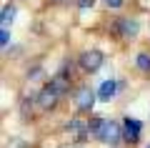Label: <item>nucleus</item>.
I'll return each instance as SVG.
<instances>
[{"label":"nucleus","mask_w":150,"mask_h":148,"mask_svg":"<svg viewBox=\"0 0 150 148\" xmlns=\"http://www.w3.org/2000/svg\"><path fill=\"white\" fill-rule=\"evenodd\" d=\"M13 20H15V8L5 5V8H3V13H0V25H3V28H10Z\"/></svg>","instance_id":"obj_8"},{"label":"nucleus","mask_w":150,"mask_h":148,"mask_svg":"<svg viewBox=\"0 0 150 148\" xmlns=\"http://www.w3.org/2000/svg\"><path fill=\"white\" fill-rule=\"evenodd\" d=\"M120 136H123V128H120L118 123L103 121L100 133H98V138H100L103 143H108V146H118V143H120Z\"/></svg>","instance_id":"obj_3"},{"label":"nucleus","mask_w":150,"mask_h":148,"mask_svg":"<svg viewBox=\"0 0 150 148\" xmlns=\"http://www.w3.org/2000/svg\"><path fill=\"white\" fill-rule=\"evenodd\" d=\"M58 90L53 88V85H45L40 93H38V106L45 108V111H50V108H55V103H58Z\"/></svg>","instance_id":"obj_5"},{"label":"nucleus","mask_w":150,"mask_h":148,"mask_svg":"<svg viewBox=\"0 0 150 148\" xmlns=\"http://www.w3.org/2000/svg\"><path fill=\"white\" fill-rule=\"evenodd\" d=\"M95 98H98V93H93L90 85H80L78 93H75V106H78V111L80 113H90L93 106H95Z\"/></svg>","instance_id":"obj_2"},{"label":"nucleus","mask_w":150,"mask_h":148,"mask_svg":"<svg viewBox=\"0 0 150 148\" xmlns=\"http://www.w3.org/2000/svg\"><path fill=\"white\" fill-rule=\"evenodd\" d=\"M118 90H120V83H115V80H103V85L98 88V101L110 103L118 95Z\"/></svg>","instance_id":"obj_6"},{"label":"nucleus","mask_w":150,"mask_h":148,"mask_svg":"<svg viewBox=\"0 0 150 148\" xmlns=\"http://www.w3.org/2000/svg\"><path fill=\"white\" fill-rule=\"evenodd\" d=\"M135 65H138V70H143V73H150V53H140L138 58H135Z\"/></svg>","instance_id":"obj_9"},{"label":"nucleus","mask_w":150,"mask_h":148,"mask_svg":"<svg viewBox=\"0 0 150 148\" xmlns=\"http://www.w3.org/2000/svg\"><path fill=\"white\" fill-rule=\"evenodd\" d=\"M8 43H10V33H8V28H3V30H0V45L8 48Z\"/></svg>","instance_id":"obj_10"},{"label":"nucleus","mask_w":150,"mask_h":148,"mask_svg":"<svg viewBox=\"0 0 150 148\" xmlns=\"http://www.w3.org/2000/svg\"><path fill=\"white\" fill-rule=\"evenodd\" d=\"M105 5H108V8H112V10H118V8L123 5V0H105Z\"/></svg>","instance_id":"obj_11"},{"label":"nucleus","mask_w":150,"mask_h":148,"mask_svg":"<svg viewBox=\"0 0 150 148\" xmlns=\"http://www.w3.org/2000/svg\"><path fill=\"white\" fill-rule=\"evenodd\" d=\"M140 133H143V123L128 116L123 121V136H125V141H128V143H138L140 141Z\"/></svg>","instance_id":"obj_4"},{"label":"nucleus","mask_w":150,"mask_h":148,"mask_svg":"<svg viewBox=\"0 0 150 148\" xmlns=\"http://www.w3.org/2000/svg\"><path fill=\"white\" fill-rule=\"evenodd\" d=\"M118 25H120V33H123L125 38H135V35H138V20L125 18V20H120Z\"/></svg>","instance_id":"obj_7"},{"label":"nucleus","mask_w":150,"mask_h":148,"mask_svg":"<svg viewBox=\"0 0 150 148\" xmlns=\"http://www.w3.org/2000/svg\"><path fill=\"white\" fill-rule=\"evenodd\" d=\"M148 148H150V146H148Z\"/></svg>","instance_id":"obj_14"},{"label":"nucleus","mask_w":150,"mask_h":148,"mask_svg":"<svg viewBox=\"0 0 150 148\" xmlns=\"http://www.w3.org/2000/svg\"><path fill=\"white\" fill-rule=\"evenodd\" d=\"M40 73H43V70H40V68H33L30 73H28V78H40Z\"/></svg>","instance_id":"obj_13"},{"label":"nucleus","mask_w":150,"mask_h":148,"mask_svg":"<svg viewBox=\"0 0 150 148\" xmlns=\"http://www.w3.org/2000/svg\"><path fill=\"white\" fill-rule=\"evenodd\" d=\"M78 8L80 10H88V8H93V0H78Z\"/></svg>","instance_id":"obj_12"},{"label":"nucleus","mask_w":150,"mask_h":148,"mask_svg":"<svg viewBox=\"0 0 150 148\" xmlns=\"http://www.w3.org/2000/svg\"><path fill=\"white\" fill-rule=\"evenodd\" d=\"M103 60H105V55H103L98 48H90V50H85V53L80 55V68L85 70V73H95V70L103 68Z\"/></svg>","instance_id":"obj_1"}]
</instances>
